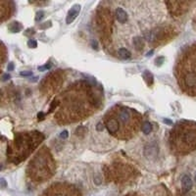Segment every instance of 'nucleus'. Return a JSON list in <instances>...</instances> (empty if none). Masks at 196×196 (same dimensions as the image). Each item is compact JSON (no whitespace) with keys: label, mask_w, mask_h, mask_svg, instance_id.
<instances>
[{"label":"nucleus","mask_w":196,"mask_h":196,"mask_svg":"<svg viewBox=\"0 0 196 196\" xmlns=\"http://www.w3.org/2000/svg\"><path fill=\"white\" fill-rule=\"evenodd\" d=\"M181 186L184 192H188L192 188V181L188 175H183L181 178Z\"/></svg>","instance_id":"9"},{"label":"nucleus","mask_w":196,"mask_h":196,"mask_svg":"<svg viewBox=\"0 0 196 196\" xmlns=\"http://www.w3.org/2000/svg\"><path fill=\"white\" fill-rule=\"evenodd\" d=\"M68 136H69V133L67 130H64L60 133V137L63 138V139H65V138H67Z\"/></svg>","instance_id":"20"},{"label":"nucleus","mask_w":196,"mask_h":196,"mask_svg":"<svg viewBox=\"0 0 196 196\" xmlns=\"http://www.w3.org/2000/svg\"><path fill=\"white\" fill-rule=\"evenodd\" d=\"M80 12V4L74 5L73 7L70 9L68 14H67V18H66L67 25H70V24H72L74 21H75L77 17L79 16Z\"/></svg>","instance_id":"7"},{"label":"nucleus","mask_w":196,"mask_h":196,"mask_svg":"<svg viewBox=\"0 0 196 196\" xmlns=\"http://www.w3.org/2000/svg\"><path fill=\"white\" fill-rule=\"evenodd\" d=\"M115 16H116L117 21L119 23H121V24L127 23V20H128V15H127V13L126 12V10L121 8V7L116 8V11H115Z\"/></svg>","instance_id":"8"},{"label":"nucleus","mask_w":196,"mask_h":196,"mask_svg":"<svg viewBox=\"0 0 196 196\" xmlns=\"http://www.w3.org/2000/svg\"><path fill=\"white\" fill-rule=\"evenodd\" d=\"M127 196H130V195H127Z\"/></svg>","instance_id":"26"},{"label":"nucleus","mask_w":196,"mask_h":196,"mask_svg":"<svg viewBox=\"0 0 196 196\" xmlns=\"http://www.w3.org/2000/svg\"><path fill=\"white\" fill-rule=\"evenodd\" d=\"M10 79V75H8V74H5V75L2 76V80H7Z\"/></svg>","instance_id":"22"},{"label":"nucleus","mask_w":196,"mask_h":196,"mask_svg":"<svg viewBox=\"0 0 196 196\" xmlns=\"http://www.w3.org/2000/svg\"><path fill=\"white\" fill-rule=\"evenodd\" d=\"M133 45L136 46V48H137V49H142L143 47H144V39L142 38H136L133 39Z\"/></svg>","instance_id":"11"},{"label":"nucleus","mask_w":196,"mask_h":196,"mask_svg":"<svg viewBox=\"0 0 196 196\" xmlns=\"http://www.w3.org/2000/svg\"><path fill=\"white\" fill-rule=\"evenodd\" d=\"M0 47H3V46H0ZM0 50H1V48H0Z\"/></svg>","instance_id":"25"},{"label":"nucleus","mask_w":196,"mask_h":196,"mask_svg":"<svg viewBox=\"0 0 196 196\" xmlns=\"http://www.w3.org/2000/svg\"><path fill=\"white\" fill-rule=\"evenodd\" d=\"M141 130H142V131L145 134H149L152 131V125L149 123V122H145V123L142 125Z\"/></svg>","instance_id":"13"},{"label":"nucleus","mask_w":196,"mask_h":196,"mask_svg":"<svg viewBox=\"0 0 196 196\" xmlns=\"http://www.w3.org/2000/svg\"><path fill=\"white\" fill-rule=\"evenodd\" d=\"M175 77L185 94L196 96V42L181 54L175 66Z\"/></svg>","instance_id":"1"},{"label":"nucleus","mask_w":196,"mask_h":196,"mask_svg":"<svg viewBox=\"0 0 196 196\" xmlns=\"http://www.w3.org/2000/svg\"><path fill=\"white\" fill-rule=\"evenodd\" d=\"M14 68H15V66H14V64L13 63H9V65H8V71H13L14 70Z\"/></svg>","instance_id":"21"},{"label":"nucleus","mask_w":196,"mask_h":196,"mask_svg":"<svg viewBox=\"0 0 196 196\" xmlns=\"http://www.w3.org/2000/svg\"><path fill=\"white\" fill-rule=\"evenodd\" d=\"M190 4H191L190 2H184V1L167 2V5L169 6V10H170L171 14L175 17H178L183 14Z\"/></svg>","instance_id":"6"},{"label":"nucleus","mask_w":196,"mask_h":196,"mask_svg":"<svg viewBox=\"0 0 196 196\" xmlns=\"http://www.w3.org/2000/svg\"><path fill=\"white\" fill-rule=\"evenodd\" d=\"M170 146L175 153L184 155L196 149V123L191 121H181L172 130Z\"/></svg>","instance_id":"2"},{"label":"nucleus","mask_w":196,"mask_h":196,"mask_svg":"<svg viewBox=\"0 0 196 196\" xmlns=\"http://www.w3.org/2000/svg\"><path fill=\"white\" fill-rule=\"evenodd\" d=\"M118 55H119V57H120L121 59L127 60V59H130V57H131V53L128 51L127 48H124V47H122V48H120L119 50H118Z\"/></svg>","instance_id":"10"},{"label":"nucleus","mask_w":196,"mask_h":196,"mask_svg":"<svg viewBox=\"0 0 196 196\" xmlns=\"http://www.w3.org/2000/svg\"><path fill=\"white\" fill-rule=\"evenodd\" d=\"M109 113L116 119L119 126V133L117 134L119 138L127 139L139 130L141 117L133 109L117 106L111 109Z\"/></svg>","instance_id":"3"},{"label":"nucleus","mask_w":196,"mask_h":196,"mask_svg":"<svg viewBox=\"0 0 196 196\" xmlns=\"http://www.w3.org/2000/svg\"><path fill=\"white\" fill-rule=\"evenodd\" d=\"M1 169H2V167H1V166H0V170H1Z\"/></svg>","instance_id":"24"},{"label":"nucleus","mask_w":196,"mask_h":196,"mask_svg":"<svg viewBox=\"0 0 196 196\" xmlns=\"http://www.w3.org/2000/svg\"><path fill=\"white\" fill-rule=\"evenodd\" d=\"M28 45L30 48H35V47L38 46V42H36V40L35 39H29L28 41Z\"/></svg>","instance_id":"16"},{"label":"nucleus","mask_w":196,"mask_h":196,"mask_svg":"<svg viewBox=\"0 0 196 196\" xmlns=\"http://www.w3.org/2000/svg\"><path fill=\"white\" fill-rule=\"evenodd\" d=\"M7 187V181L3 178H0V189Z\"/></svg>","instance_id":"17"},{"label":"nucleus","mask_w":196,"mask_h":196,"mask_svg":"<svg viewBox=\"0 0 196 196\" xmlns=\"http://www.w3.org/2000/svg\"><path fill=\"white\" fill-rule=\"evenodd\" d=\"M143 77L145 80L147 82V83L149 84V85H151L152 83H153V76H152V74L150 72H148V71H146V72L143 73Z\"/></svg>","instance_id":"14"},{"label":"nucleus","mask_w":196,"mask_h":196,"mask_svg":"<svg viewBox=\"0 0 196 196\" xmlns=\"http://www.w3.org/2000/svg\"><path fill=\"white\" fill-rule=\"evenodd\" d=\"M51 64H47V65H45V66H40V67H38V70L39 71H45V70H48V69H50L51 68Z\"/></svg>","instance_id":"19"},{"label":"nucleus","mask_w":196,"mask_h":196,"mask_svg":"<svg viewBox=\"0 0 196 196\" xmlns=\"http://www.w3.org/2000/svg\"><path fill=\"white\" fill-rule=\"evenodd\" d=\"M22 29V25L18 22H14L12 23L11 25L9 26V29L11 30L12 32H19Z\"/></svg>","instance_id":"12"},{"label":"nucleus","mask_w":196,"mask_h":196,"mask_svg":"<svg viewBox=\"0 0 196 196\" xmlns=\"http://www.w3.org/2000/svg\"><path fill=\"white\" fill-rule=\"evenodd\" d=\"M194 181H195V182H196V175H195V178H194Z\"/></svg>","instance_id":"23"},{"label":"nucleus","mask_w":196,"mask_h":196,"mask_svg":"<svg viewBox=\"0 0 196 196\" xmlns=\"http://www.w3.org/2000/svg\"><path fill=\"white\" fill-rule=\"evenodd\" d=\"M20 75L22 77H29L32 75V71H24V72H21L20 73Z\"/></svg>","instance_id":"18"},{"label":"nucleus","mask_w":196,"mask_h":196,"mask_svg":"<svg viewBox=\"0 0 196 196\" xmlns=\"http://www.w3.org/2000/svg\"><path fill=\"white\" fill-rule=\"evenodd\" d=\"M45 196H76V189L65 184H55L49 187Z\"/></svg>","instance_id":"5"},{"label":"nucleus","mask_w":196,"mask_h":196,"mask_svg":"<svg viewBox=\"0 0 196 196\" xmlns=\"http://www.w3.org/2000/svg\"><path fill=\"white\" fill-rule=\"evenodd\" d=\"M43 17H44V12H43V11H38V12H36L35 21H36V22L41 21V20L43 19Z\"/></svg>","instance_id":"15"},{"label":"nucleus","mask_w":196,"mask_h":196,"mask_svg":"<svg viewBox=\"0 0 196 196\" xmlns=\"http://www.w3.org/2000/svg\"><path fill=\"white\" fill-rule=\"evenodd\" d=\"M53 159L50 156L49 152L43 148L38 155L32 159L29 166L28 167V173L30 178L35 181H43L49 178L54 174Z\"/></svg>","instance_id":"4"}]
</instances>
